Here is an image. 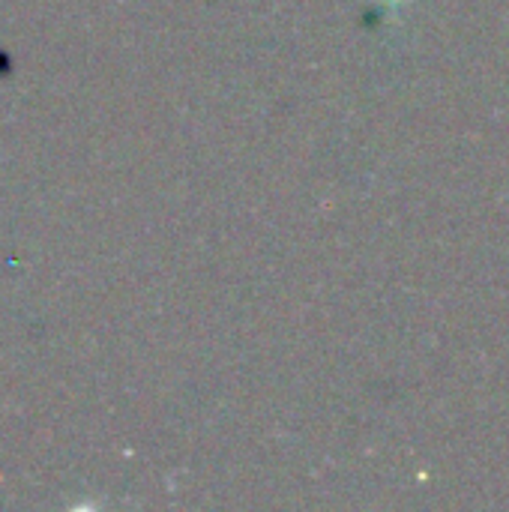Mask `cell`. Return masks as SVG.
Instances as JSON below:
<instances>
[{"mask_svg":"<svg viewBox=\"0 0 509 512\" xmlns=\"http://www.w3.org/2000/svg\"><path fill=\"white\" fill-rule=\"evenodd\" d=\"M393 3H396V0H393Z\"/></svg>","mask_w":509,"mask_h":512,"instance_id":"cell-1","label":"cell"}]
</instances>
